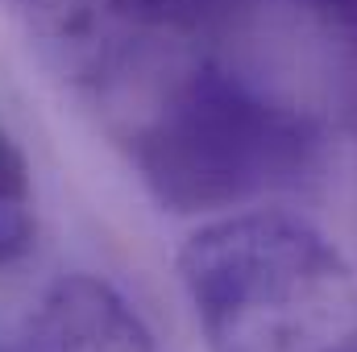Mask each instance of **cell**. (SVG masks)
I'll return each mask as SVG.
<instances>
[{
    "mask_svg": "<svg viewBox=\"0 0 357 352\" xmlns=\"http://www.w3.org/2000/svg\"><path fill=\"white\" fill-rule=\"evenodd\" d=\"M25 352H162L129 298L91 273H67L38 298Z\"/></svg>",
    "mask_w": 357,
    "mask_h": 352,
    "instance_id": "obj_4",
    "label": "cell"
},
{
    "mask_svg": "<svg viewBox=\"0 0 357 352\" xmlns=\"http://www.w3.org/2000/svg\"><path fill=\"white\" fill-rule=\"evenodd\" d=\"M112 129L171 216H229L316 170V116L241 75L212 46H158L96 91Z\"/></svg>",
    "mask_w": 357,
    "mask_h": 352,
    "instance_id": "obj_1",
    "label": "cell"
},
{
    "mask_svg": "<svg viewBox=\"0 0 357 352\" xmlns=\"http://www.w3.org/2000/svg\"><path fill=\"white\" fill-rule=\"evenodd\" d=\"M178 282L208 352H349L357 273L287 211H229L178 249Z\"/></svg>",
    "mask_w": 357,
    "mask_h": 352,
    "instance_id": "obj_2",
    "label": "cell"
},
{
    "mask_svg": "<svg viewBox=\"0 0 357 352\" xmlns=\"http://www.w3.org/2000/svg\"><path fill=\"white\" fill-rule=\"evenodd\" d=\"M341 71V99L357 120V0H295Z\"/></svg>",
    "mask_w": 357,
    "mask_h": 352,
    "instance_id": "obj_6",
    "label": "cell"
},
{
    "mask_svg": "<svg viewBox=\"0 0 357 352\" xmlns=\"http://www.w3.org/2000/svg\"><path fill=\"white\" fill-rule=\"evenodd\" d=\"M349 352H357V344H354V349H349Z\"/></svg>",
    "mask_w": 357,
    "mask_h": 352,
    "instance_id": "obj_7",
    "label": "cell"
},
{
    "mask_svg": "<svg viewBox=\"0 0 357 352\" xmlns=\"http://www.w3.org/2000/svg\"><path fill=\"white\" fill-rule=\"evenodd\" d=\"M38 241V191L21 145L0 129V269L25 262Z\"/></svg>",
    "mask_w": 357,
    "mask_h": 352,
    "instance_id": "obj_5",
    "label": "cell"
},
{
    "mask_svg": "<svg viewBox=\"0 0 357 352\" xmlns=\"http://www.w3.org/2000/svg\"><path fill=\"white\" fill-rule=\"evenodd\" d=\"M254 0H0L75 83L96 95L158 46H212Z\"/></svg>",
    "mask_w": 357,
    "mask_h": 352,
    "instance_id": "obj_3",
    "label": "cell"
}]
</instances>
